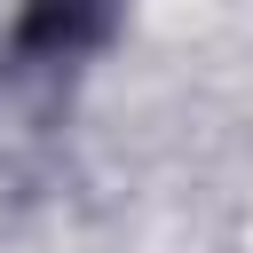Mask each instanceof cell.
Instances as JSON below:
<instances>
[{
    "label": "cell",
    "instance_id": "6da1fadb",
    "mask_svg": "<svg viewBox=\"0 0 253 253\" xmlns=\"http://www.w3.org/2000/svg\"><path fill=\"white\" fill-rule=\"evenodd\" d=\"M95 24H103V0H32L24 47H79Z\"/></svg>",
    "mask_w": 253,
    "mask_h": 253
}]
</instances>
